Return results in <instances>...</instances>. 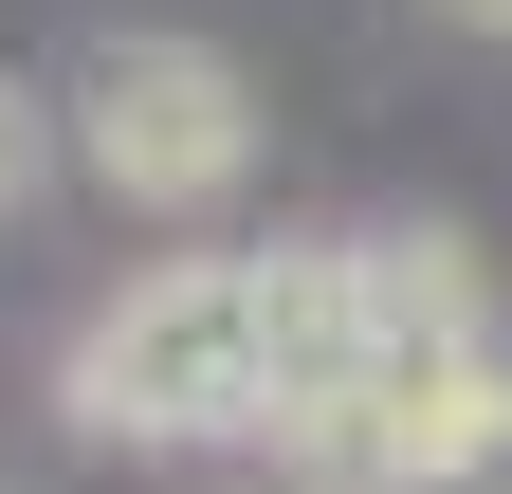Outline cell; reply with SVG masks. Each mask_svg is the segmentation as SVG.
<instances>
[{"instance_id":"1","label":"cell","mask_w":512,"mask_h":494,"mask_svg":"<svg viewBox=\"0 0 512 494\" xmlns=\"http://www.w3.org/2000/svg\"><path fill=\"white\" fill-rule=\"evenodd\" d=\"M55 165H92L128 220H220L256 183V92L220 37H92L55 92Z\"/></svg>"},{"instance_id":"2","label":"cell","mask_w":512,"mask_h":494,"mask_svg":"<svg viewBox=\"0 0 512 494\" xmlns=\"http://www.w3.org/2000/svg\"><path fill=\"white\" fill-rule=\"evenodd\" d=\"M55 403L92 440H220L256 421V257H165L92 293V330L55 348Z\"/></svg>"},{"instance_id":"3","label":"cell","mask_w":512,"mask_h":494,"mask_svg":"<svg viewBox=\"0 0 512 494\" xmlns=\"http://www.w3.org/2000/svg\"><path fill=\"white\" fill-rule=\"evenodd\" d=\"M293 476H311V494H494V476H512V312H494V330L384 312L366 385L293 440Z\"/></svg>"},{"instance_id":"4","label":"cell","mask_w":512,"mask_h":494,"mask_svg":"<svg viewBox=\"0 0 512 494\" xmlns=\"http://www.w3.org/2000/svg\"><path fill=\"white\" fill-rule=\"evenodd\" d=\"M384 348V293H366V238H275L256 257V421H330Z\"/></svg>"},{"instance_id":"5","label":"cell","mask_w":512,"mask_h":494,"mask_svg":"<svg viewBox=\"0 0 512 494\" xmlns=\"http://www.w3.org/2000/svg\"><path fill=\"white\" fill-rule=\"evenodd\" d=\"M37 183H55V92H37V74H0V220H19Z\"/></svg>"},{"instance_id":"6","label":"cell","mask_w":512,"mask_h":494,"mask_svg":"<svg viewBox=\"0 0 512 494\" xmlns=\"http://www.w3.org/2000/svg\"><path fill=\"white\" fill-rule=\"evenodd\" d=\"M439 19H458V37H512V0H439Z\"/></svg>"}]
</instances>
